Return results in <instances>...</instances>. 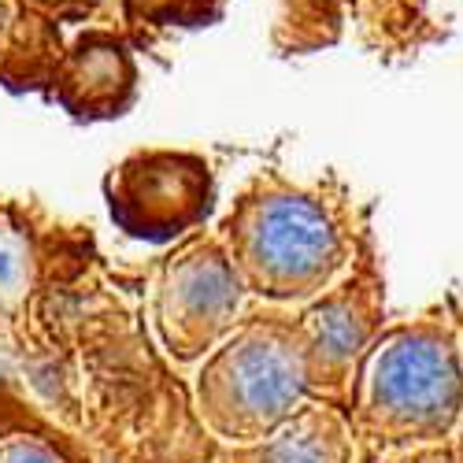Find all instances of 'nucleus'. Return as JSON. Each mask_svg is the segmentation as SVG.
Wrapping results in <instances>:
<instances>
[{
  "mask_svg": "<svg viewBox=\"0 0 463 463\" xmlns=\"http://www.w3.org/2000/svg\"><path fill=\"white\" fill-rule=\"evenodd\" d=\"M130 8L148 15V19H164V23H182L189 15L204 12V0H130Z\"/></svg>",
  "mask_w": 463,
  "mask_h": 463,
  "instance_id": "8",
  "label": "nucleus"
},
{
  "mask_svg": "<svg viewBox=\"0 0 463 463\" xmlns=\"http://www.w3.org/2000/svg\"><path fill=\"white\" fill-rule=\"evenodd\" d=\"M252 463H356V438L341 408L300 404L256 449Z\"/></svg>",
  "mask_w": 463,
  "mask_h": 463,
  "instance_id": "7",
  "label": "nucleus"
},
{
  "mask_svg": "<svg viewBox=\"0 0 463 463\" xmlns=\"http://www.w3.org/2000/svg\"><path fill=\"white\" fill-rule=\"evenodd\" d=\"M134 93V60L111 33H86L63 60L60 97L74 115H119Z\"/></svg>",
  "mask_w": 463,
  "mask_h": 463,
  "instance_id": "6",
  "label": "nucleus"
},
{
  "mask_svg": "<svg viewBox=\"0 0 463 463\" xmlns=\"http://www.w3.org/2000/svg\"><path fill=\"white\" fill-rule=\"evenodd\" d=\"M385 463H459V459H456V445L449 438V441H434V445H419V449L393 452Z\"/></svg>",
  "mask_w": 463,
  "mask_h": 463,
  "instance_id": "9",
  "label": "nucleus"
},
{
  "mask_svg": "<svg viewBox=\"0 0 463 463\" xmlns=\"http://www.w3.org/2000/svg\"><path fill=\"white\" fill-rule=\"evenodd\" d=\"M208 208V167L193 156L175 152H148L119 167L111 212L137 226V234H152L156 226H182Z\"/></svg>",
  "mask_w": 463,
  "mask_h": 463,
  "instance_id": "5",
  "label": "nucleus"
},
{
  "mask_svg": "<svg viewBox=\"0 0 463 463\" xmlns=\"http://www.w3.org/2000/svg\"><path fill=\"white\" fill-rule=\"evenodd\" d=\"M345 419L371 463L456 434L463 419V330L445 300L374 337L353 371Z\"/></svg>",
  "mask_w": 463,
  "mask_h": 463,
  "instance_id": "1",
  "label": "nucleus"
},
{
  "mask_svg": "<svg viewBox=\"0 0 463 463\" xmlns=\"http://www.w3.org/2000/svg\"><path fill=\"white\" fill-rule=\"evenodd\" d=\"M241 252L260 293L271 300H312L349 271L356 230L323 193L275 185L245 208Z\"/></svg>",
  "mask_w": 463,
  "mask_h": 463,
  "instance_id": "2",
  "label": "nucleus"
},
{
  "mask_svg": "<svg viewBox=\"0 0 463 463\" xmlns=\"http://www.w3.org/2000/svg\"><path fill=\"white\" fill-rule=\"evenodd\" d=\"M445 304L452 307V316H456V323H459V330H463V286H452V289L445 293ZM452 445H456V459L463 463V419H459V427H456V434H452Z\"/></svg>",
  "mask_w": 463,
  "mask_h": 463,
  "instance_id": "10",
  "label": "nucleus"
},
{
  "mask_svg": "<svg viewBox=\"0 0 463 463\" xmlns=\"http://www.w3.org/2000/svg\"><path fill=\"white\" fill-rule=\"evenodd\" d=\"M307 367L300 319L252 326L219 364V401L230 430L267 438L304 404Z\"/></svg>",
  "mask_w": 463,
  "mask_h": 463,
  "instance_id": "4",
  "label": "nucleus"
},
{
  "mask_svg": "<svg viewBox=\"0 0 463 463\" xmlns=\"http://www.w3.org/2000/svg\"><path fill=\"white\" fill-rule=\"evenodd\" d=\"M297 319L304 337L307 393L323 404L345 408L356 364L374 345V337L390 326L385 323V279L367 234L360 238L349 271L330 289L312 297Z\"/></svg>",
  "mask_w": 463,
  "mask_h": 463,
  "instance_id": "3",
  "label": "nucleus"
}]
</instances>
